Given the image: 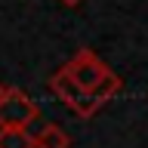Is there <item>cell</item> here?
<instances>
[{
	"mask_svg": "<svg viewBox=\"0 0 148 148\" xmlns=\"http://www.w3.org/2000/svg\"><path fill=\"white\" fill-rule=\"evenodd\" d=\"M59 3H62V6H80L83 0H59Z\"/></svg>",
	"mask_w": 148,
	"mask_h": 148,
	"instance_id": "8992f818",
	"label": "cell"
},
{
	"mask_svg": "<svg viewBox=\"0 0 148 148\" xmlns=\"http://www.w3.org/2000/svg\"><path fill=\"white\" fill-rule=\"evenodd\" d=\"M46 86H49V92H53L71 114H77V117H92V114H99V111L105 108V102H102L99 96L86 92L83 86H77V83L68 77L65 68H59V71L46 80Z\"/></svg>",
	"mask_w": 148,
	"mask_h": 148,
	"instance_id": "7a4b0ae2",
	"label": "cell"
},
{
	"mask_svg": "<svg viewBox=\"0 0 148 148\" xmlns=\"http://www.w3.org/2000/svg\"><path fill=\"white\" fill-rule=\"evenodd\" d=\"M62 68L68 71V77H71L77 86H83V90L92 92V96H99L102 102H111L114 96L123 92V80L92 53L90 46H80Z\"/></svg>",
	"mask_w": 148,
	"mask_h": 148,
	"instance_id": "6da1fadb",
	"label": "cell"
},
{
	"mask_svg": "<svg viewBox=\"0 0 148 148\" xmlns=\"http://www.w3.org/2000/svg\"><path fill=\"white\" fill-rule=\"evenodd\" d=\"M3 90H6V86H3V83H0V96H3Z\"/></svg>",
	"mask_w": 148,
	"mask_h": 148,
	"instance_id": "52a82bcc",
	"label": "cell"
},
{
	"mask_svg": "<svg viewBox=\"0 0 148 148\" xmlns=\"http://www.w3.org/2000/svg\"><path fill=\"white\" fill-rule=\"evenodd\" d=\"M34 120H40V105H37L25 90L6 86L3 96H0V127L28 130Z\"/></svg>",
	"mask_w": 148,
	"mask_h": 148,
	"instance_id": "3957f363",
	"label": "cell"
},
{
	"mask_svg": "<svg viewBox=\"0 0 148 148\" xmlns=\"http://www.w3.org/2000/svg\"><path fill=\"white\" fill-rule=\"evenodd\" d=\"M31 139H34V148H71V136L59 123H43V130Z\"/></svg>",
	"mask_w": 148,
	"mask_h": 148,
	"instance_id": "277c9868",
	"label": "cell"
},
{
	"mask_svg": "<svg viewBox=\"0 0 148 148\" xmlns=\"http://www.w3.org/2000/svg\"><path fill=\"white\" fill-rule=\"evenodd\" d=\"M0 148H34V139L28 130L0 127Z\"/></svg>",
	"mask_w": 148,
	"mask_h": 148,
	"instance_id": "5b68a950",
	"label": "cell"
}]
</instances>
